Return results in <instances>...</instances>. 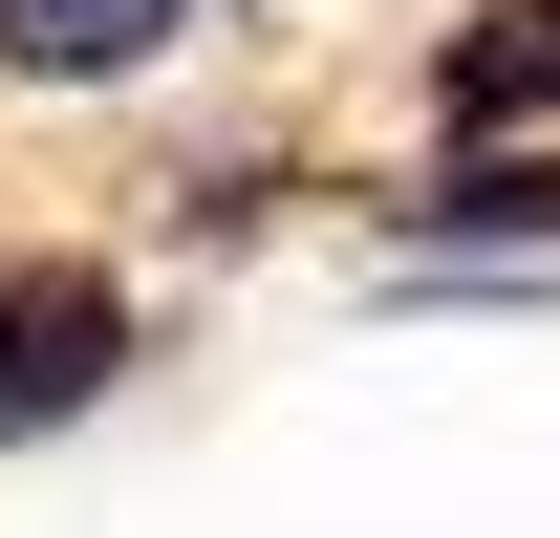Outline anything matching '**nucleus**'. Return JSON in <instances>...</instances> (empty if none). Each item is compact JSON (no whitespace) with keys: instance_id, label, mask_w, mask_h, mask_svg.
<instances>
[{"instance_id":"obj_1","label":"nucleus","mask_w":560,"mask_h":538,"mask_svg":"<svg viewBox=\"0 0 560 538\" xmlns=\"http://www.w3.org/2000/svg\"><path fill=\"white\" fill-rule=\"evenodd\" d=\"M173 22L195 0H0V66L22 86H130V66H173Z\"/></svg>"}]
</instances>
